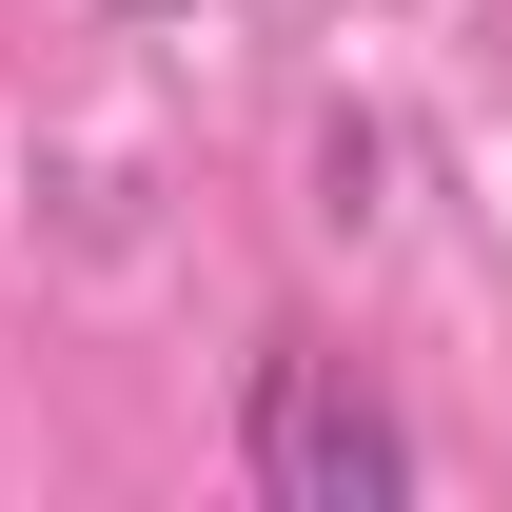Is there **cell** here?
Instances as JSON below:
<instances>
[{
	"label": "cell",
	"mask_w": 512,
	"mask_h": 512,
	"mask_svg": "<svg viewBox=\"0 0 512 512\" xmlns=\"http://www.w3.org/2000/svg\"><path fill=\"white\" fill-rule=\"evenodd\" d=\"M237 473H256L276 512H414L434 453H414V414H394L355 355L276 335V355H256V414H237Z\"/></svg>",
	"instance_id": "6da1fadb"
},
{
	"label": "cell",
	"mask_w": 512,
	"mask_h": 512,
	"mask_svg": "<svg viewBox=\"0 0 512 512\" xmlns=\"http://www.w3.org/2000/svg\"><path fill=\"white\" fill-rule=\"evenodd\" d=\"M119 20H197V0H119Z\"/></svg>",
	"instance_id": "7a4b0ae2"
}]
</instances>
